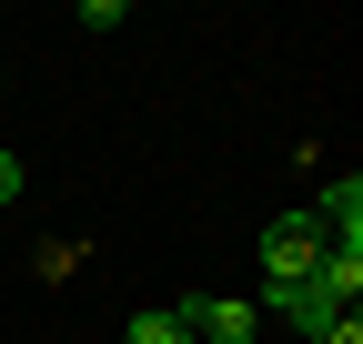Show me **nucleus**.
Instances as JSON below:
<instances>
[{
    "label": "nucleus",
    "mask_w": 363,
    "mask_h": 344,
    "mask_svg": "<svg viewBox=\"0 0 363 344\" xmlns=\"http://www.w3.org/2000/svg\"><path fill=\"white\" fill-rule=\"evenodd\" d=\"M353 304H363V243H323V264H313L272 314H293V324L313 334V324H333V314H353Z\"/></svg>",
    "instance_id": "1"
},
{
    "label": "nucleus",
    "mask_w": 363,
    "mask_h": 344,
    "mask_svg": "<svg viewBox=\"0 0 363 344\" xmlns=\"http://www.w3.org/2000/svg\"><path fill=\"white\" fill-rule=\"evenodd\" d=\"M323 264V233H313V213H272L262 223V284H272V304H283V294Z\"/></svg>",
    "instance_id": "2"
},
{
    "label": "nucleus",
    "mask_w": 363,
    "mask_h": 344,
    "mask_svg": "<svg viewBox=\"0 0 363 344\" xmlns=\"http://www.w3.org/2000/svg\"><path fill=\"white\" fill-rule=\"evenodd\" d=\"M182 324H192V344H252V334H262V314L233 304V294H192V304H182Z\"/></svg>",
    "instance_id": "3"
},
{
    "label": "nucleus",
    "mask_w": 363,
    "mask_h": 344,
    "mask_svg": "<svg viewBox=\"0 0 363 344\" xmlns=\"http://www.w3.org/2000/svg\"><path fill=\"white\" fill-rule=\"evenodd\" d=\"M303 213H313V233H323V243H363V172L323 183V193L303 203Z\"/></svg>",
    "instance_id": "4"
},
{
    "label": "nucleus",
    "mask_w": 363,
    "mask_h": 344,
    "mask_svg": "<svg viewBox=\"0 0 363 344\" xmlns=\"http://www.w3.org/2000/svg\"><path fill=\"white\" fill-rule=\"evenodd\" d=\"M121 344H192V324H182V304H142Z\"/></svg>",
    "instance_id": "5"
},
{
    "label": "nucleus",
    "mask_w": 363,
    "mask_h": 344,
    "mask_svg": "<svg viewBox=\"0 0 363 344\" xmlns=\"http://www.w3.org/2000/svg\"><path fill=\"white\" fill-rule=\"evenodd\" d=\"M313 344H363V314H333V324H313Z\"/></svg>",
    "instance_id": "6"
},
{
    "label": "nucleus",
    "mask_w": 363,
    "mask_h": 344,
    "mask_svg": "<svg viewBox=\"0 0 363 344\" xmlns=\"http://www.w3.org/2000/svg\"><path fill=\"white\" fill-rule=\"evenodd\" d=\"M0 203H21V152H0Z\"/></svg>",
    "instance_id": "7"
},
{
    "label": "nucleus",
    "mask_w": 363,
    "mask_h": 344,
    "mask_svg": "<svg viewBox=\"0 0 363 344\" xmlns=\"http://www.w3.org/2000/svg\"><path fill=\"white\" fill-rule=\"evenodd\" d=\"M0 92H11V71H0Z\"/></svg>",
    "instance_id": "8"
}]
</instances>
